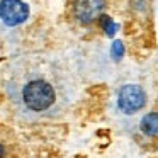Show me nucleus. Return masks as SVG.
<instances>
[{
    "instance_id": "1",
    "label": "nucleus",
    "mask_w": 158,
    "mask_h": 158,
    "mask_svg": "<svg viewBox=\"0 0 158 158\" xmlns=\"http://www.w3.org/2000/svg\"><path fill=\"white\" fill-rule=\"evenodd\" d=\"M5 92L17 114L27 121L60 116L72 99V87L63 70L55 61L31 56L10 65Z\"/></svg>"
},
{
    "instance_id": "2",
    "label": "nucleus",
    "mask_w": 158,
    "mask_h": 158,
    "mask_svg": "<svg viewBox=\"0 0 158 158\" xmlns=\"http://www.w3.org/2000/svg\"><path fill=\"white\" fill-rule=\"evenodd\" d=\"M146 106V92L141 85L136 83H126L117 92V107L123 114L133 116L138 114Z\"/></svg>"
},
{
    "instance_id": "3",
    "label": "nucleus",
    "mask_w": 158,
    "mask_h": 158,
    "mask_svg": "<svg viewBox=\"0 0 158 158\" xmlns=\"http://www.w3.org/2000/svg\"><path fill=\"white\" fill-rule=\"evenodd\" d=\"M107 7V0H75L73 17L82 26H90L102 17Z\"/></svg>"
},
{
    "instance_id": "4",
    "label": "nucleus",
    "mask_w": 158,
    "mask_h": 158,
    "mask_svg": "<svg viewBox=\"0 0 158 158\" xmlns=\"http://www.w3.org/2000/svg\"><path fill=\"white\" fill-rule=\"evenodd\" d=\"M29 17V9L22 0H0V19L4 24L19 26L26 22Z\"/></svg>"
},
{
    "instance_id": "5",
    "label": "nucleus",
    "mask_w": 158,
    "mask_h": 158,
    "mask_svg": "<svg viewBox=\"0 0 158 158\" xmlns=\"http://www.w3.org/2000/svg\"><path fill=\"white\" fill-rule=\"evenodd\" d=\"M19 153L21 148L15 133L0 124V158H19Z\"/></svg>"
},
{
    "instance_id": "6",
    "label": "nucleus",
    "mask_w": 158,
    "mask_h": 158,
    "mask_svg": "<svg viewBox=\"0 0 158 158\" xmlns=\"http://www.w3.org/2000/svg\"><path fill=\"white\" fill-rule=\"evenodd\" d=\"M139 127L148 138H156V134H158V114L156 112L146 114V116L141 119Z\"/></svg>"
}]
</instances>
